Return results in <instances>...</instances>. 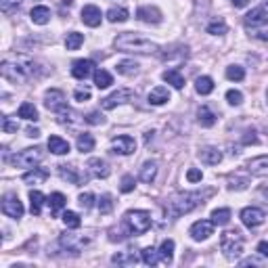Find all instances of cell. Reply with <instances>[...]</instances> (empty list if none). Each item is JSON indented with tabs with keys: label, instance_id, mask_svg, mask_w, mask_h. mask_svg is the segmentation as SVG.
Masks as SVG:
<instances>
[{
	"label": "cell",
	"instance_id": "cell-1",
	"mask_svg": "<svg viewBox=\"0 0 268 268\" xmlns=\"http://www.w3.org/2000/svg\"><path fill=\"white\" fill-rule=\"evenodd\" d=\"M214 191L212 188H207V191H193V193H176L172 195L170 199L166 201V218H170V220H176V218H180L188 212H193L195 207H199L205 203V199L210 197Z\"/></svg>",
	"mask_w": 268,
	"mask_h": 268
},
{
	"label": "cell",
	"instance_id": "cell-2",
	"mask_svg": "<svg viewBox=\"0 0 268 268\" xmlns=\"http://www.w3.org/2000/svg\"><path fill=\"white\" fill-rule=\"evenodd\" d=\"M0 74L4 80L13 84H23L36 74V63L27 57H17V59H4L0 65Z\"/></svg>",
	"mask_w": 268,
	"mask_h": 268
},
{
	"label": "cell",
	"instance_id": "cell-3",
	"mask_svg": "<svg viewBox=\"0 0 268 268\" xmlns=\"http://www.w3.org/2000/svg\"><path fill=\"white\" fill-rule=\"evenodd\" d=\"M113 46L122 53H134V55H149V53H157L160 48L153 40H149L145 36H138L134 32H124L113 40Z\"/></svg>",
	"mask_w": 268,
	"mask_h": 268
},
{
	"label": "cell",
	"instance_id": "cell-4",
	"mask_svg": "<svg viewBox=\"0 0 268 268\" xmlns=\"http://www.w3.org/2000/svg\"><path fill=\"white\" fill-rule=\"evenodd\" d=\"M243 245H245V239H243L241 231H237V228L235 231H226L220 237V250L224 252L228 260H235V258L243 252Z\"/></svg>",
	"mask_w": 268,
	"mask_h": 268
},
{
	"label": "cell",
	"instance_id": "cell-5",
	"mask_svg": "<svg viewBox=\"0 0 268 268\" xmlns=\"http://www.w3.org/2000/svg\"><path fill=\"white\" fill-rule=\"evenodd\" d=\"M124 224L128 226L130 235H143L151 228V214L143 210H132L124 216Z\"/></svg>",
	"mask_w": 268,
	"mask_h": 268
},
{
	"label": "cell",
	"instance_id": "cell-6",
	"mask_svg": "<svg viewBox=\"0 0 268 268\" xmlns=\"http://www.w3.org/2000/svg\"><path fill=\"white\" fill-rule=\"evenodd\" d=\"M59 243H61L67 252H72V254H80L84 247L90 243V235H72V233H67V235H61V239H59Z\"/></svg>",
	"mask_w": 268,
	"mask_h": 268
},
{
	"label": "cell",
	"instance_id": "cell-7",
	"mask_svg": "<svg viewBox=\"0 0 268 268\" xmlns=\"http://www.w3.org/2000/svg\"><path fill=\"white\" fill-rule=\"evenodd\" d=\"M134 96H136V92L134 90H130V88H120V90H115L113 94H109V96H105L103 98V109H115L117 105H124V103H130V101H134Z\"/></svg>",
	"mask_w": 268,
	"mask_h": 268
},
{
	"label": "cell",
	"instance_id": "cell-8",
	"mask_svg": "<svg viewBox=\"0 0 268 268\" xmlns=\"http://www.w3.org/2000/svg\"><path fill=\"white\" fill-rule=\"evenodd\" d=\"M42 162V151L38 147L34 149H23L21 153H17L13 157V164L17 168H34L36 164H40Z\"/></svg>",
	"mask_w": 268,
	"mask_h": 268
},
{
	"label": "cell",
	"instance_id": "cell-9",
	"mask_svg": "<svg viewBox=\"0 0 268 268\" xmlns=\"http://www.w3.org/2000/svg\"><path fill=\"white\" fill-rule=\"evenodd\" d=\"M44 107L48 109V111L61 113L63 109L67 107L65 94H63L61 90H57V88H51V90H46V94H44Z\"/></svg>",
	"mask_w": 268,
	"mask_h": 268
},
{
	"label": "cell",
	"instance_id": "cell-10",
	"mask_svg": "<svg viewBox=\"0 0 268 268\" xmlns=\"http://www.w3.org/2000/svg\"><path fill=\"white\" fill-rule=\"evenodd\" d=\"M136 151V141L132 136L122 134V136H115L111 141V153L117 155H132Z\"/></svg>",
	"mask_w": 268,
	"mask_h": 268
},
{
	"label": "cell",
	"instance_id": "cell-11",
	"mask_svg": "<svg viewBox=\"0 0 268 268\" xmlns=\"http://www.w3.org/2000/svg\"><path fill=\"white\" fill-rule=\"evenodd\" d=\"M214 222L212 220H197L191 228H188V235H191L193 241H205L210 239V235H214Z\"/></svg>",
	"mask_w": 268,
	"mask_h": 268
},
{
	"label": "cell",
	"instance_id": "cell-12",
	"mask_svg": "<svg viewBox=\"0 0 268 268\" xmlns=\"http://www.w3.org/2000/svg\"><path fill=\"white\" fill-rule=\"evenodd\" d=\"M268 21V0H264L262 4H258L256 8H252L250 13L245 15V25L247 27H256Z\"/></svg>",
	"mask_w": 268,
	"mask_h": 268
},
{
	"label": "cell",
	"instance_id": "cell-13",
	"mask_svg": "<svg viewBox=\"0 0 268 268\" xmlns=\"http://www.w3.org/2000/svg\"><path fill=\"white\" fill-rule=\"evenodd\" d=\"M2 212H4V216L19 220V218L23 216V203L19 201L17 195H6L2 199Z\"/></svg>",
	"mask_w": 268,
	"mask_h": 268
},
{
	"label": "cell",
	"instance_id": "cell-14",
	"mask_svg": "<svg viewBox=\"0 0 268 268\" xmlns=\"http://www.w3.org/2000/svg\"><path fill=\"white\" fill-rule=\"evenodd\" d=\"M241 222L247 226V228H256L264 222V212L260 207H245L241 210Z\"/></svg>",
	"mask_w": 268,
	"mask_h": 268
},
{
	"label": "cell",
	"instance_id": "cell-15",
	"mask_svg": "<svg viewBox=\"0 0 268 268\" xmlns=\"http://www.w3.org/2000/svg\"><path fill=\"white\" fill-rule=\"evenodd\" d=\"M94 63L90 61V59H78V61H74L72 65V76L78 78V80H86L90 74H94Z\"/></svg>",
	"mask_w": 268,
	"mask_h": 268
},
{
	"label": "cell",
	"instance_id": "cell-16",
	"mask_svg": "<svg viewBox=\"0 0 268 268\" xmlns=\"http://www.w3.org/2000/svg\"><path fill=\"white\" fill-rule=\"evenodd\" d=\"M247 172L254 176H268V155H258L247 162Z\"/></svg>",
	"mask_w": 268,
	"mask_h": 268
},
{
	"label": "cell",
	"instance_id": "cell-17",
	"mask_svg": "<svg viewBox=\"0 0 268 268\" xmlns=\"http://www.w3.org/2000/svg\"><path fill=\"white\" fill-rule=\"evenodd\" d=\"M101 8L94 6V4H86L82 8V21L88 25V27H98L101 25Z\"/></svg>",
	"mask_w": 268,
	"mask_h": 268
},
{
	"label": "cell",
	"instance_id": "cell-18",
	"mask_svg": "<svg viewBox=\"0 0 268 268\" xmlns=\"http://www.w3.org/2000/svg\"><path fill=\"white\" fill-rule=\"evenodd\" d=\"M136 17L145 23H160L162 21V11L155 6H141L136 11Z\"/></svg>",
	"mask_w": 268,
	"mask_h": 268
},
{
	"label": "cell",
	"instance_id": "cell-19",
	"mask_svg": "<svg viewBox=\"0 0 268 268\" xmlns=\"http://www.w3.org/2000/svg\"><path fill=\"white\" fill-rule=\"evenodd\" d=\"M88 168H90L92 176H96V178H107L111 174V168H109V164L105 160H101V157H92V160L88 162Z\"/></svg>",
	"mask_w": 268,
	"mask_h": 268
},
{
	"label": "cell",
	"instance_id": "cell-20",
	"mask_svg": "<svg viewBox=\"0 0 268 268\" xmlns=\"http://www.w3.org/2000/svg\"><path fill=\"white\" fill-rule=\"evenodd\" d=\"M199 157H201V162L207 164V166H218L222 162V151H218L216 147H203L199 151Z\"/></svg>",
	"mask_w": 268,
	"mask_h": 268
},
{
	"label": "cell",
	"instance_id": "cell-21",
	"mask_svg": "<svg viewBox=\"0 0 268 268\" xmlns=\"http://www.w3.org/2000/svg\"><path fill=\"white\" fill-rule=\"evenodd\" d=\"M168 101H170V90L166 86H157L149 92V103L151 105H166Z\"/></svg>",
	"mask_w": 268,
	"mask_h": 268
},
{
	"label": "cell",
	"instance_id": "cell-22",
	"mask_svg": "<svg viewBox=\"0 0 268 268\" xmlns=\"http://www.w3.org/2000/svg\"><path fill=\"white\" fill-rule=\"evenodd\" d=\"M48 178V172L46 170H40V168H34V170H29V172H25L23 174V178L21 180L25 182V184H42L44 180Z\"/></svg>",
	"mask_w": 268,
	"mask_h": 268
},
{
	"label": "cell",
	"instance_id": "cell-23",
	"mask_svg": "<svg viewBox=\"0 0 268 268\" xmlns=\"http://www.w3.org/2000/svg\"><path fill=\"white\" fill-rule=\"evenodd\" d=\"M29 17H32V21L36 25H46L48 21H51V8H46V6H34L32 13H29Z\"/></svg>",
	"mask_w": 268,
	"mask_h": 268
},
{
	"label": "cell",
	"instance_id": "cell-24",
	"mask_svg": "<svg viewBox=\"0 0 268 268\" xmlns=\"http://www.w3.org/2000/svg\"><path fill=\"white\" fill-rule=\"evenodd\" d=\"M48 149L55 155H65V153H69V143L61 136H51L48 138Z\"/></svg>",
	"mask_w": 268,
	"mask_h": 268
},
{
	"label": "cell",
	"instance_id": "cell-25",
	"mask_svg": "<svg viewBox=\"0 0 268 268\" xmlns=\"http://www.w3.org/2000/svg\"><path fill=\"white\" fill-rule=\"evenodd\" d=\"M164 82H168L170 86H174L176 90H182V86H184V78L182 74L178 72V69H168V72H164Z\"/></svg>",
	"mask_w": 268,
	"mask_h": 268
},
{
	"label": "cell",
	"instance_id": "cell-26",
	"mask_svg": "<svg viewBox=\"0 0 268 268\" xmlns=\"http://www.w3.org/2000/svg\"><path fill=\"white\" fill-rule=\"evenodd\" d=\"M174 260V241L172 239H164L160 247V262L162 264H172Z\"/></svg>",
	"mask_w": 268,
	"mask_h": 268
},
{
	"label": "cell",
	"instance_id": "cell-27",
	"mask_svg": "<svg viewBox=\"0 0 268 268\" xmlns=\"http://www.w3.org/2000/svg\"><path fill=\"white\" fill-rule=\"evenodd\" d=\"M197 122H199L203 128H212L216 124V115L210 107H199V111H197Z\"/></svg>",
	"mask_w": 268,
	"mask_h": 268
},
{
	"label": "cell",
	"instance_id": "cell-28",
	"mask_svg": "<svg viewBox=\"0 0 268 268\" xmlns=\"http://www.w3.org/2000/svg\"><path fill=\"white\" fill-rule=\"evenodd\" d=\"M59 174H61V178L63 180H67V182H72V184H80L82 182V178H80V174L76 172V168L74 166H59Z\"/></svg>",
	"mask_w": 268,
	"mask_h": 268
},
{
	"label": "cell",
	"instance_id": "cell-29",
	"mask_svg": "<svg viewBox=\"0 0 268 268\" xmlns=\"http://www.w3.org/2000/svg\"><path fill=\"white\" fill-rule=\"evenodd\" d=\"M157 176V162H147L143 168H141V180L151 184Z\"/></svg>",
	"mask_w": 268,
	"mask_h": 268
},
{
	"label": "cell",
	"instance_id": "cell-30",
	"mask_svg": "<svg viewBox=\"0 0 268 268\" xmlns=\"http://www.w3.org/2000/svg\"><path fill=\"white\" fill-rule=\"evenodd\" d=\"M111 262L113 264H122V266H132L138 262V256L134 252H120V254H115L111 258Z\"/></svg>",
	"mask_w": 268,
	"mask_h": 268
},
{
	"label": "cell",
	"instance_id": "cell-31",
	"mask_svg": "<svg viewBox=\"0 0 268 268\" xmlns=\"http://www.w3.org/2000/svg\"><path fill=\"white\" fill-rule=\"evenodd\" d=\"M195 90L199 92V94H210L212 90H214V80L210 76H201V78H197L195 80Z\"/></svg>",
	"mask_w": 268,
	"mask_h": 268
},
{
	"label": "cell",
	"instance_id": "cell-32",
	"mask_svg": "<svg viewBox=\"0 0 268 268\" xmlns=\"http://www.w3.org/2000/svg\"><path fill=\"white\" fill-rule=\"evenodd\" d=\"M76 145H78V151H82V153H90L92 149H94V138H92V134H88V132L78 134Z\"/></svg>",
	"mask_w": 268,
	"mask_h": 268
},
{
	"label": "cell",
	"instance_id": "cell-33",
	"mask_svg": "<svg viewBox=\"0 0 268 268\" xmlns=\"http://www.w3.org/2000/svg\"><path fill=\"white\" fill-rule=\"evenodd\" d=\"M115 69H117V74H122V76H134L138 72V63L134 59H124V61L115 65Z\"/></svg>",
	"mask_w": 268,
	"mask_h": 268
},
{
	"label": "cell",
	"instance_id": "cell-34",
	"mask_svg": "<svg viewBox=\"0 0 268 268\" xmlns=\"http://www.w3.org/2000/svg\"><path fill=\"white\" fill-rule=\"evenodd\" d=\"M141 260H143L147 266L162 264V262H160V250H155V247H145V250L141 252Z\"/></svg>",
	"mask_w": 268,
	"mask_h": 268
},
{
	"label": "cell",
	"instance_id": "cell-35",
	"mask_svg": "<svg viewBox=\"0 0 268 268\" xmlns=\"http://www.w3.org/2000/svg\"><path fill=\"white\" fill-rule=\"evenodd\" d=\"M65 203H67V199H65L63 193H53L51 197H48V205H51V214L53 216H57L59 210H63Z\"/></svg>",
	"mask_w": 268,
	"mask_h": 268
},
{
	"label": "cell",
	"instance_id": "cell-36",
	"mask_svg": "<svg viewBox=\"0 0 268 268\" xmlns=\"http://www.w3.org/2000/svg\"><path fill=\"white\" fill-rule=\"evenodd\" d=\"M92 76H94V84H96V88H109V86L113 84L111 74L105 72V69H96Z\"/></svg>",
	"mask_w": 268,
	"mask_h": 268
},
{
	"label": "cell",
	"instance_id": "cell-37",
	"mask_svg": "<svg viewBox=\"0 0 268 268\" xmlns=\"http://www.w3.org/2000/svg\"><path fill=\"white\" fill-rule=\"evenodd\" d=\"M42 203H44V195L40 191H32V193H29V207H32V214L34 216H40Z\"/></svg>",
	"mask_w": 268,
	"mask_h": 268
},
{
	"label": "cell",
	"instance_id": "cell-38",
	"mask_svg": "<svg viewBox=\"0 0 268 268\" xmlns=\"http://www.w3.org/2000/svg\"><path fill=\"white\" fill-rule=\"evenodd\" d=\"M212 222L218 226H224L231 222V210L228 207H220V210H214L212 212Z\"/></svg>",
	"mask_w": 268,
	"mask_h": 268
},
{
	"label": "cell",
	"instance_id": "cell-39",
	"mask_svg": "<svg viewBox=\"0 0 268 268\" xmlns=\"http://www.w3.org/2000/svg\"><path fill=\"white\" fill-rule=\"evenodd\" d=\"M84 44V36L78 34V32H69L67 38H65V48L67 51H78Z\"/></svg>",
	"mask_w": 268,
	"mask_h": 268
},
{
	"label": "cell",
	"instance_id": "cell-40",
	"mask_svg": "<svg viewBox=\"0 0 268 268\" xmlns=\"http://www.w3.org/2000/svg\"><path fill=\"white\" fill-rule=\"evenodd\" d=\"M19 117L29 120V122H36L38 120V109L32 103H23L21 107H19Z\"/></svg>",
	"mask_w": 268,
	"mask_h": 268
},
{
	"label": "cell",
	"instance_id": "cell-41",
	"mask_svg": "<svg viewBox=\"0 0 268 268\" xmlns=\"http://www.w3.org/2000/svg\"><path fill=\"white\" fill-rule=\"evenodd\" d=\"M250 184V178L247 176H228V188H233V191H243Z\"/></svg>",
	"mask_w": 268,
	"mask_h": 268
},
{
	"label": "cell",
	"instance_id": "cell-42",
	"mask_svg": "<svg viewBox=\"0 0 268 268\" xmlns=\"http://www.w3.org/2000/svg\"><path fill=\"white\" fill-rule=\"evenodd\" d=\"M107 19L111 23H124L128 19V11L126 8H109L107 11Z\"/></svg>",
	"mask_w": 268,
	"mask_h": 268
},
{
	"label": "cell",
	"instance_id": "cell-43",
	"mask_svg": "<svg viewBox=\"0 0 268 268\" xmlns=\"http://www.w3.org/2000/svg\"><path fill=\"white\" fill-rule=\"evenodd\" d=\"M226 78L228 80H233V82H241L243 78H245V69L241 65H231V67H226Z\"/></svg>",
	"mask_w": 268,
	"mask_h": 268
},
{
	"label": "cell",
	"instance_id": "cell-44",
	"mask_svg": "<svg viewBox=\"0 0 268 268\" xmlns=\"http://www.w3.org/2000/svg\"><path fill=\"white\" fill-rule=\"evenodd\" d=\"M63 224L67 228H80L82 226V220H80V216H78L76 212H63Z\"/></svg>",
	"mask_w": 268,
	"mask_h": 268
},
{
	"label": "cell",
	"instance_id": "cell-45",
	"mask_svg": "<svg viewBox=\"0 0 268 268\" xmlns=\"http://www.w3.org/2000/svg\"><path fill=\"white\" fill-rule=\"evenodd\" d=\"M21 6V0H0V11L4 15H13Z\"/></svg>",
	"mask_w": 268,
	"mask_h": 268
},
{
	"label": "cell",
	"instance_id": "cell-46",
	"mask_svg": "<svg viewBox=\"0 0 268 268\" xmlns=\"http://www.w3.org/2000/svg\"><path fill=\"white\" fill-rule=\"evenodd\" d=\"M207 34H212V36H222V34H226V23L222 21V19H214V21L207 25Z\"/></svg>",
	"mask_w": 268,
	"mask_h": 268
},
{
	"label": "cell",
	"instance_id": "cell-47",
	"mask_svg": "<svg viewBox=\"0 0 268 268\" xmlns=\"http://www.w3.org/2000/svg\"><path fill=\"white\" fill-rule=\"evenodd\" d=\"M250 32H252V36H256V38H258V40L268 42V21H266V23H262V25L250 27Z\"/></svg>",
	"mask_w": 268,
	"mask_h": 268
},
{
	"label": "cell",
	"instance_id": "cell-48",
	"mask_svg": "<svg viewBox=\"0 0 268 268\" xmlns=\"http://www.w3.org/2000/svg\"><path fill=\"white\" fill-rule=\"evenodd\" d=\"M113 210V201L109 195H101V199H98V212L101 214H109Z\"/></svg>",
	"mask_w": 268,
	"mask_h": 268
},
{
	"label": "cell",
	"instance_id": "cell-49",
	"mask_svg": "<svg viewBox=\"0 0 268 268\" xmlns=\"http://www.w3.org/2000/svg\"><path fill=\"white\" fill-rule=\"evenodd\" d=\"M78 203H80L82 210H90V207L94 205V195L92 193H82L80 199H78Z\"/></svg>",
	"mask_w": 268,
	"mask_h": 268
},
{
	"label": "cell",
	"instance_id": "cell-50",
	"mask_svg": "<svg viewBox=\"0 0 268 268\" xmlns=\"http://www.w3.org/2000/svg\"><path fill=\"white\" fill-rule=\"evenodd\" d=\"M2 132H6V134L17 132V122H13L11 115H4L2 117Z\"/></svg>",
	"mask_w": 268,
	"mask_h": 268
},
{
	"label": "cell",
	"instance_id": "cell-51",
	"mask_svg": "<svg viewBox=\"0 0 268 268\" xmlns=\"http://www.w3.org/2000/svg\"><path fill=\"white\" fill-rule=\"evenodd\" d=\"M134 186H136V182H134V176H130V174H126L124 178H122V193H130V191H134Z\"/></svg>",
	"mask_w": 268,
	"mask_h": 268
},
{
	"label": "cell",
	"instance_id": "cell-52",
	"mask_svg": "<svg viewBox=\"0 0 268 268\" xmlns=\"http://www.w3.org/2000/svg\"><path fill=\"white\" fill-rule=\"evenodd\" d=\"M226 101L237 107V105L243 103V94H241L239 90H228V92H226Z\"/></svg>",
	"mask_w": 268,
	"mask_h": 268
},
{
	"label": "cell",
	"instance_id": "cell-53",
	"mask_svg": "<svg viewBox=\"0 0 268 268\" xmlns=\"http://www.w3.org/2000/svg\"><path fill=\"white\" fill-rule=\"evenodd\" d=\"M84 122L86 124H92V126H98V124H103V115L98 113V111H92V113H88L84 117Z\"/></svg>",
	"mask_w": 268,
	"mask_h": 268
},
{
	"label": "cell",
	"instance_id": "cell-54",
	"mask_svg": "<svg viewBox=\"0 0 268 268\" xmlns=\"http://www.w3.org/2000/svg\"><path fill=\"white\" fill-rule=\"evenodd\" d=\"M203 178V174H201V170H197V168H191V170L186 172V180L188 182H199Z\"/></svg>",
	"mask_w": 268,
	"mask_h": 268
},
{
	"label": "cell",
	"instance_id": "cell-55",
	"mask_svg": "<svg viewBox=\"0 0 268 268\" xmlns=\"http://www.w3.org/2000/svg\"><path fill=\"white\" fill-rule=\"evenodd\" d=\"M74 96H76V101H88L90 98V90L88 88H76Z\"/></svg>",
	"mask_w": 268,
	"mask_h": 268
},
{
	"label": "cell",
	"instance_id": "cell-56",
	"mask_svg": "<svg viewBox=\"0 0 268 268\" xmlns=\"http://www.w3.org/2000/svg\"><path fill=\"white\" fill-rule=\"evenodd\" d=\"M258 254L262 258H268V241H260L258 243Z\"/></svg>",
	"mask_w": 268,
	"mask_h": 268
},
{
	"label": "cell",
	"instance_id": "cell-57",
	"mask_svg": "<svg viewBox=\"0 0 268 268\" xmlns=\"http://www.w3.org/2000/svg\"><path fill=\"white\" fill-rule=\"evenodd\" d=\"M256 141H258V138H256V132H254V130H247L245 136H243V143H245V145H250V143H256Z\"/></svg>",
	"mask_w": 268,
	"mask_h": 268
},
{
	"label": "cell",
	"instance_id": "cell-58",
	"mask_svg": "<svg viewBox=\"0 0 268 268\" xmlns=\"http://www.w3.org/2000/svg\"><path fill=\"white\" fill-rule=\"evenodd\" d=\"M25 134H27L29 138H38V136H40V130H38V128H27Z\"/></svg>",
	"mask_w": 268,
	"mask_h": 268
},
{
	"label": "cell",
	"instance_id": "cell-59",
	"mask_svg": "<svg viewBox=\"0 0 268 268\" xmlns=\"http://www.w3.org/2000/svg\"><path fill=\"white\" fill-rule=\"evenodd\" d=\"M231 2H233L237 8H243V6H247V2H250V0H231Z\"/></svg>",
	"mask_w": 268,
	"mask_h": 268
},
{
	"label": "cell",
	"instance_id": "cell-60",
	"mask_svg": "<svg viewBox=\"0 0 268 268\" xmlns=\"http://www.w3.org/2000/svg\"><path fill=\"white\" fill-rule=\"evenodd\" d=\"M250 264H260V262H258L256 258H250V260H243L241 262V266H250Z\"/></svg>",
	"mask_w": 268,
	"mask_h": 268
},
{
	"label": "cell",
	"instance_id": "cell-61",
	"mask_svg": "<svg viewBox=\"0 0 268 268\" xmlns=\"http://www.w3.org/2000/svg\"><path fill=\"white\" fill-rule=\"evenodd\" d=\"M74 4V0H63V6H72Z\"/></svg>",
	"mask_w": 268,
	"mask_h": 268
},
{
	"label": "cell",
	"instance_id": "cell-62",
	"mask_svg": "<svg viewBox=\"0 0 268 268\" xmlns=\"http://www.w3.org/2000/svg\"><path fill=\"white\" fill-rule=\"evenodd\" d=\"M266 98H268V92H266Z\"/></svg>",
	"mask_w": 268,
	"mask_h": 268
}]
</instances>
